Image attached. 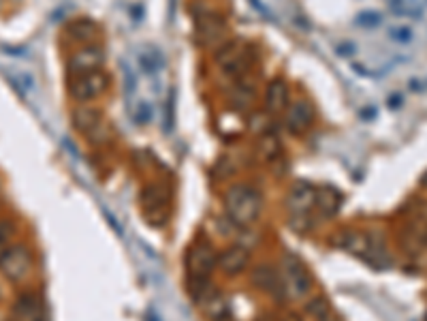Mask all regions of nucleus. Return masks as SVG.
Masks as SVG:
<instances>
[{"label": "nucleus", "mask_w": 427, "mask_h": 321, "mask_svg": "<svg viewBox=\"0 0 427 321\" xmlns=\"http://www.w3.org/2000/svg\"><path fill=\"white\" fill-rule=\"evenodd\" d=\"M218 264V257L208 240L197 242L186 257V276H188V293L195 302H203L212 291L210 276Z\"/></svg>", "instance_id": "obj_1"}, {"label": "nucleus", "mask_w": 427, "mask_h": 321, "mask_svg": "<svg viewBox=\"0 0 427 321\" xmlns=\"http://www.w3.org/2000/svg\"><path fill=\"white\" fill-rule=\"evenodd\" d=\"M261 193L248 184H233L224 193V212L239 227L252 225L261 217Z\"/></svg>", "instance_id": "obj_2"}, {"label": "nucleus", "mask_w": 427, "mask_h": 321, "mask_svg": "<svg viewBox=\"0 0 427 321\" xmlns=\"http://www.w3.org/2000/svg\"><path fill=\"white\" fill-rule=\"evenodd\" d=\"M141 210L150 225H165L169 214V191L161 182L148 184L141 191Z\"/></svg>", "instance_id": "obj_3"}, {"label": "nucleus", "mask_w": 427, "mask_h": 321, "mask_svg": "<svg viewBox=\"0 0 427 321\" xmlns=\"http://www.w3.org/2000/svg\"><path fill=\"white\" fill-rule=\"evenodd\" d=\"M282 283H284V291H288L295 298H304L310 293L312 289V276L308 272V268L304 266V262L297 255L286 253L282 260Z\"/></svg>", "instance_id": "obj_4"}, {"label": "nucleus", "mask_w": 427, "mask_h": 321, "mask_svg": "<svg viewBox=\"0 0 427 321\" xmlns=\"http://www.w3.org/2000/svg\"><path fill=\"white\" fill-rule=\"evenodd\" d=\"M30 266H32V255L24 244L9 246L3 253V257H0V272L13 283L21 281V278L30 272Z\"/></svg>", "instance_id": "obj_5"}, {"label": "nucleus", "mask_w": 427, "mask_h": 321, "mask_svg": "<svg viewBox=\"0 0 427 321\" xmlns=\"http://www.w3.org/2000/svg\"><path fill=\"white\" fill-rule=\"evenodd\" d=\"M109 86V77L103 71L81 73L73 75L69 81V93L75 101H92L95 97H101Z\"/></svg>", "instance_id": "obj_6"}, {"label": "nucleus", "mask_w": 427, "mask_h": 321, "mask_svg": "<svg viewBox=\"0 0 427 321\" xmlns=\"http://www.w3.org/2000/svg\"><path fill=\"white\" fill-rule=\"evenodd\" d=\"M197 37L201 46H224L227 39V26H224L222 17L214 15V11L199 13V24H197Z\"/></svg>", "instance_id": "obj_7"}, {"label": "nucleus", "mask_w": 427, "mask_h": 321, "mask_svg": "<svg viewBox=\"0 0 427 321\" xmlns=\"http://www.w3.org/2000/svg\"><path fill=\"white\" fill-rule=\"evenodd\" d=\"M218 64L227 75H239L248 67V50L239 41H227L222 48H218Z\"/></svg>", "instance_id": "obj_8"}, {"label": "nucleus", "mask_w": 427, "mask_h": 321, "mask_svg": "<svg viewBox=\"0 0 427 321\" xmlns=\"http://www.w3.org/2000/svg\"><path fill=\"white\" fill-rule=\"evenodd\" d=\"M103 64H105L103 50L99 46H88V48H81L79 52H75L69 58V73L71 75H81V73L101 71Z\"/></svg>", "instance_id": "obj_9"}, {"label": "nucleus", "mask_w": 427, "mask_h": 321, "mask_svg": "<svg viewBox=\"0 0 427 321\" xmlns=\"http://www.w3.org/2000/svg\"><path fill=\"white\" fill-rule=\"evenodd\" d=\"M252 285L274 298H280L286 293L284 283H282V274H278V270L272 264H259L252 270Z\"/></svg>", "instance_id": "obj_10"}, {"label": "nucleus", "mask_w": 427, "mask_h": 321, "mask_svg": "<svg viewBox=\"0 0 427 321\" xmlns=\"http://www.w3.org/2000/svg\"><path fill=\"white\" fill-rule=\"evenodd\" d=\"M248 262H250V253L246 251L244 246L239 244H233L229 249H224L220 255H218V268L224 272V274H241L246 268H248Z\"/></svg>", "instance_id": "obj_11"}, {"label": "nucleus", "mask_w": 427, "mask_h": 321, "mask_svg": "<svg viewBox=\"0 0 427 321\" xmlns=\"http://www.w3.org/2000/svg\"><path fill=\"white\" fill-rule=\"evenodd\" d=\"M331 242L338 249H342L350 255L361 257L364 260V255L370 249V235L364 233V231H357V229H344V231H340L338 235H335Z\"/></svg>", "instance_id": "obj_12"}, {"label": "nucleus", "mask_w": 427, "mask_h": 321, "mask_svg": "<svg viewBox=\"0 0 427 321\" xmlns=\"http://www.w3.org/2000/svg\"><path fill=\"white\" fill-rule=\"evenodd\" d=\"M312 120H314V107L306 99L295 101L286 110V126H288L290 133H304L312 124Z\"/></svg>", "instance_id": "obj_13"}, {"label": "nucleus", "mask_w": 427, "mask_h": 321, "mask_svg": "<svg viewBox=\"0 0 427 321\" xmlns=\"http://www.w3.org/2000/svg\"><path fill=\"white\" fill-rule=\"evenodd\" d=\"M314 200H317V188H314L310 182H297L290 188L286 204L293 214H308V210L314 206Z\"/></svg>", "instance_id": "obj_14"}, {"label": "nucleus", "mask_w": 427, "mask_h": 321, "mask_svg": "<svg viewBox=\"0 0 427 321\" xmlns=\"http://www.w3.org/2000/svg\"><path fill=\"white\" fill-rule=\"evenodd\" d=\"M314 206L319 208V214L323 219H333L342 208V193L335 186L325 184V186L317 188V200H314Z\"/></svg>", "instance_id": "obj_15"}, {"label": "nucleus", "mask_w": 427, "mask_h": 321, "mask_svg": "<svg viewBox=\"0 0 427 321\" xmlns=\"http://www.w3.org/2000/svg\"><path fill=\"white\" fill-rule=\"evenodd\" d=\"M368 235H370V249H368V253L364 255V262L370 264V266L376 268V270L389 268L391 260H389V253H387V249H385L383 233L374 229V231H370Z\"/></svg>", "instance_id": "obj_16"}, {"label": "nucleus", "mask_w": 427, "mask_h": 321, "mask_svg": "<svg viewBox=\"0 0 427 321\" xmlns=\"http://www.w3.org/2000/svg\"><path fill=\"white\" fill-rule=\"evenodd\" d=\"M71 118H73V126L83 135H92L103 124V114L97 107H77Z\"/></svg>", "instance_id": "obj_17"}, {"label": "nucleus", "mask_w": 427, "mask_h": 321, "mask_svg": "<svg viewBox=\"0 0 427 321\" xmlns=\"http://www.w3.org/2000/svg\"><path fill=\"white\" fill-rule=\"evenodd\" d=\"M404 249L410 255H419L427 249V221L419 219L413 225H408L406 233H404Z\"/></svg>", "instance_id": "obj_18"}, {"label": "nucleus", "mask_w": 427, "mask_h": 321, "mask_svg": "<svg viewBox=\"0 0 427 321\" xmlns=\"http://www.w3.org/2000/svg\"><path fill=\"white\" fill-rule=\"evenodd\" d=\"M265 103H267V110L272 114H278L282 110H286V103H288V88H286V81L276 77L274 81H269L267 86V93H265Z\"/></svg>", "instance_id": "obj_19"}, {"label": "nucleus", "mask_w": 427, "mask_h": 321, "mask_svg": "<svg viewBox=\"0 0 427 321\" xmlns=\"http://www.w3.org/2000/svg\"><path fill=\"white\" fill-rule=\"evenodd\" d=\"M69 35L77 41H90L97 35V24L90 19H77L69 24Z\"/></svg>", "instance_id": "obj_20"}, {"label": "nucleus", "mask_w": 427, "mask_h": 321, "mask_svg": "<svg viewBox=\"0 0 427 321\" xmlns=\"http://www.w3.org/2000/svg\"><path fill=\"white\" fill-rule=\"evenodd\" d=\"M259 153L263 159L267 161H276L278 155H280V139L276 137V133H265L261 137V144H259Z\"/></svg>", "instance_id": "obj_21"}, {"label": "nucleus", "mask_w": 427, "mask_h": 321, "mask_svg": "<svg viewBox=\"0 0 427 321\" xmlns=\"http://www.w3.org/2000/svg\"><path fill=\"white\" fill-rule=\"evenodd\" d=\"M306 311H308L314 319H319V321H323V319H327L329 315H333V313H331L329 302H327V300H325L323 295L312 298L310 302L306 304Z\"/></svg>", "instance_id": "obj_22"}, {"label": "nucleus", "mask_w": 427, "mask_h": 321, "mask_svg": "<svg viewBox=\"0 0 427 321\" xmlns=\"http://www.w3.org/2000/svg\"><path fill=\"white\" fill-rule=\"evenodd\" d=\"M387 32H389L391 41L401 43V46H408V43H413V39H415L413 28H410V26H406V24H395V26H391Z\"/></svg>", "instance_id": "obj_23"}, {"label": "nucleus", "mask_w": 427, "mask_h": 321, "mask_svg": "<svg viewBox=\"0 0 427 321\" xmlns=\"http://www.w3.org/2000/svg\"><path fill=\"white\" fill-rule=\"evenodd\" d=\"M355 24L357 26H361V28H378L380 24H383V15L376 13V11H364V13H359L355 17Z\"/></svg>", "instance_id": "obj_24"}, {"label": "nucleus", "mask_w": 427, "mask_h": 321, "mask_svg": "<svg viewBox=\"0 0 427 321\" xmlns=\"http://www.w3.org/2000/svg\"><path fill=\"white\" fill-rule=\"evenodd\" d=\"M130 114H132V118H135V122H137V124H148L152 120V116H154L152 105L146 103V101H139L137 105H135Z\"/></svg>", "instance_id": "obj_25"}, {"label": "nucleus", "mask_w": 427, "mask_h": 321, "mask_svg": "<svg viewBox=\"0 0 427 321\" xmlns=\"http://www.w3.org/2000/svg\"><path fill=\"white\" fill-rule=\"evenodd\" d=\"M389 7H391V11L397 13V15H413V17L421 15V11L415 9V7L408 3V0H389Z\"/></svg>", "instance_id": "obj_26"}, {"label": "nucleus", "mask_w": 427, "mask_h": 321, "mask_svg": "<svg viewBox=\"0 0 427 321\" xmlns=\"http://www.w3.org/2000/svg\"><path fill=\"white\" fill-rule=\"evenodd\" d=\"M11 235H13V225L9 221H0V257L9 249Z\"/></svg>", "instance_id": "obj_27"}, {"label": "nucleus", "mask_w": 427, "mask_h": 321, "mask_svg": "<svg viewBox=\"0 0 427 321\" xmlns=\"http://www.w3.org/2000/svg\"><path fill=\"white\" fill-rule=\"evenodd\" d=\"M335 50H338L340 54H344L346 58H350L352 54H355V46L350 41H346V43H338V46H335Z\"/></svg>", "instance_id": "obj_28"}, {"label": "nucleus", "mask_w": 427, "mask_h": 321, "mask_svg": "<svg viewBox=\"0 0 427 321\" xmlns=\"http://www.w3.org/2000/svg\"><path fill=\"white\" fill-rule=\"evenodd\" d=\"M252 5H255V9L263 15V17H267V19H274V15L272 13H269V9L261 3V0H252Z\"/></svg>", "instance_id": "obj_29"}, {"label": "nucleus", "mask_w": 427, "mask_h": 321, "mask_svg": "<svg viewBox=\"0 0 427 321\" xmlns=\"http://www.w3.org/2000/svg\"><path fill=\"white\" fill-rule=\"evenodd\" d=\"M282 321H301V317L297 313H286Z\"/></svg>", "instance_id": "obj_30"}, {"label": "nucleus", "mask_w": 427, "mask_h": 321, "mask_svg": "<svg viewBox=\"0 0 427 321\" xmlns=\"http://www.w3.org/2000/svg\"><path fill=\"white\" fill-rule=\"evenodd\" d=\"M389 103H391V107H395V105H399V103H401V97H399V95H395V97H391V99H389Z\"/></svg>", "instance_id": "obj_31"}, {"label": "nucleus", "mask_w": 427, "mask_h": 321, "mask_svg": "<svg viewBox=\"0 0 427 321\" xmlns=\"http://www.w3.org/2000/svg\"><path fill=\"white\" fill-rule=\"evenodd\" d=\"M323 321H340V319H335L333 315H329V317H327V319H323Z\"/></svg>", "instance_id": "obj_32"}, {"label": "nucleus", "mask_w": 427, "mask_h": 321, "mask_svg": "<svg viewBox=\"0 0 427 321\" xmlns=\"http://www.w3.org/2000/svg\"><path fill=\"white\" fill-rule=\"evenodd\" d=\"M423 184H425V186H427V174H425V176H423Z\"/></svg>", "instance_id": "obj_33"}]
</instances>
